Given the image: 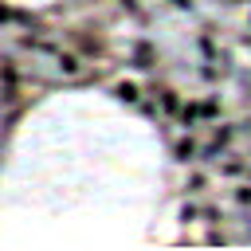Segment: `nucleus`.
Segmentation results:
<instances>
[{
    "instance_id": "1",
    "label": "nucleus",
    "mask_w": 251,
    "mask_h": 251,
    "mask_svg": "<svg viewBox=\"0 0 251 251\" xmlns=\"http://www.w3.org/2000/svg\"><path fill=\"white\" fill-rule=\"evenodd\" d=\"M71 43H75L82 55H98V59L110 51V47H106V35H102V31H86V27H75V31H71Z\"/></svg>"
},
{
    "instance_id": "2",
    "label": "nucleus",
    "mask_w": 251,
    "mask_h": 251,
    "mask_svg": "<svg viewBox=\"0 0 251 251\" xmlns=\"http://www.w3.org/2000/svg\"><path fill=\"white\" fill-rule=\"evenodd\" d=\"M59 71L63 75H82V51H59Z\"/></svg>"
},
{
    "instance_id": "3",
    "label": "nucleus",
    "mask_w": 251,
    "mask_h": 251,
    "mask_svg": "<svg viewBox=\"0 0 251 251\" xmlns=\"http://www.w3.org/2000/svg\"><path fill=\"white\" fill-rule=\"evenodd\" d=\"M133 63H137V67H153V63H157L153 43H145V39H141V43H133Z\"/></svg>"
},
{
    "instance_id": "4",
    "label": "nucleus",
    "mask_w": 251,
    "mask_h": 251,
    "mask_svg": "<svg viewBox=\"0 0 251 251\" xmlns=\"http://www.w3.org/2000/svg\"><path fill=\"white\" fill-rule=\"evenodd\" d=\"M173 153H176V161H192V157L200 153V145H196V137H180V141L173 145Z\"/></svg>"
},
{
    "instance_id": "5",
    "label": "nucleus",
    "mask_w": 251,
    "mask_h": 251,
    "mask_svg": "<svg viewBox=\"0 0 251 251\" xmlns=\"http://www.w3.org/2000/svg\"><path fill=\"white\" fill-rule=\"evenodd\" d=\"M114 94H118L122 102H137V98H141V90H137V82H118V86H114Z\"/></svg>"
},
{
    "instance_id": "6",
    "label": "nucleus",
    "mask_w": 251,
    "mask_h": 251,
    "mask_svg": "<svg viewBox=\"0 0 251 251\" xmlns=\"http://www.w3.org/2000/svg\"><path fill=\"white\" fill-rule=\"evenodd\" d=\"M157 94H161V110H165V114H176V110H180L176 90H169V86H165V90H157Z\"/></svg>"
},
{
    "instance_id": "7",
    "label": "nucleus",
    "mask_w": 251,
    "mask_h": 251,
    "mask_svg": "<svg viewBox=\"0 0 251 251\" xmlns=\"http://www.w3.org/2000/svg\"><path fill=\"white\" fill-rule=\"evenodd\" d=\"M200 114H204V118H216V114H220V102H216V98H204V102H200Z\"/></svg>"
},
{
    "instance_id": "8",
    "label": "nucleus",
    "mask_w": 251,
    "mask_h": 251,
    "mask_svg": "<svg viewBox=\"0 0 251 251\" xmlns=\"http://www.w3.org/2000/svg\"><path fill=\"white\" fill-rule=\"evenodd\" d=\"M204 184H208V176H204V173H192V176H188V192H200Z\"/></svg>"
},
{
    "instance_id": "9",
    "label": "nucleus",
    "mask_w": 251,
    "mask_h": 251,
    "mask_svg": "<svg viewBox=\"0 0 251 251\" xmlns=\"http://www.w3.org/2000/svg\"><path fill=\"white\" fill-rule=\"evenodd\" d=\"M122 8H126L129 16H141V4H137V0H122Z\"/></svg>"
},
{
    "instance_id": "10",
    "label": "nucleus",
    "mask_w": 251,
    "mask_h": 251,
    "mask_svg": "<svg viewBox=\"0 0 251 251\" xmlns=\"http://www.w3.org/2000/svg\"><path fill=\"white\" fill-rule=\"evenodd\" d=\"M235 200L239 204H251V188H235Z\"/></svg>"
},
{
    "instance_id": "11",
    "label": "nucleus",
    "mask_w": 251,
    "mask_h": 251,
    "mask_svg": "<svg viewBox=\"0 0 251 251\" xmlns=\"http://www.w3.org/2000/svg\"><path fill=\"white\" fill-rule=\"evenodd\" d=\"M12 16H16V12H12V8H4V4H0V24H8V20H12Z\"/></svg>"
},
{
    "instance_id": "12",
    "label": "nucleus",
    "mask_w": 251,
    "mask_h": 251,
    "mask_svg": "<svg viewBox=\"0 0 251 251\" xmlns=\"http://www.w3.org/2000/svg\"><path fill=\"white\" fill-rule=\"evenodd\" d=\"M173 4H176V8H192V0H173Z\"/></svg>"
}]
</instances>
